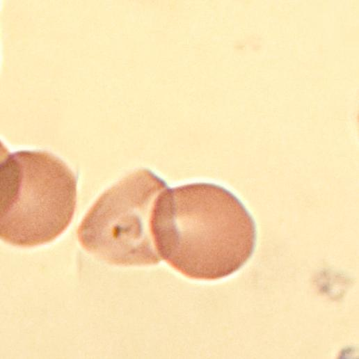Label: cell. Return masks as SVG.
Here are the masks:
<instances>
[{"label":"cell","mask_w":359,"mask_h":359,"mask_svg":"<svg viewBox=\"0 0 359 359\" xmlns=\"http://www.w3.org/2000/svg\"><path fill=\"white\" fill-rule=\"evenodd\" d=\"M161 259L189 278L216 280L239 271L256 246L255 221L231 191L210 182L164 190L151 221Z\"/></svg>","instance_id":"1"},{"label":"cell","mask_w":359,"mask_h":359,"mask_svg":"<svg viewBox=\"0 0 359 359\" xmlns=\"http://www.w3.org/2000/svg\"><path fill=\"white\" fill-rule=\"evenodd\" d=\"M166 183L138 169L106 190L88 211L77 234L88 253L117 266H147L161 261L152 233L153 209Z\"/></svg>","instance_id":"3"},{"label":"cell","mask_w":359,"mask_h":359,"mask_svg":"<svg viewBox=\"0 0 359 359\" xmlns=\"http://www.w3.org/2000/svg\"><path fill=\"white\" fill-rule=\"evenodd\" d=\"M77 179L56 156L20 150L0 164V236L14 246L48 244L69 226L77 206Z\"/></svg>","instance_id":"2"}]
</instances>
